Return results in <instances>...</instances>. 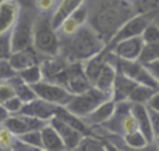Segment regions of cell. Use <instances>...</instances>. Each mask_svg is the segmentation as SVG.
<instances>
[{
	"label": "cell",
	"mask_w": 159,
	"mask_h": 151,
	"mask_svg": "<svg viewBox=\"0 0 159 151\" xmlns=\"http://www.w3.org/2000/svg\"><path fill=\"white\" fill-rule=\"evenodd\" d=\"M135 13H158L159 0H135Z\"/></svg>",
	"instance_id": "obj_32"
},
{
	"label": "cell",
	"mask_w": 159,
	"mask_h": 151,
	"mask_svg": "<svg viewBox=\"0 0 159 151\" xmlns=\"http://www.w3.org/2000/svg\"><path fill=\"white\" fill-rule=\"evenodd\" d=\"M18 77L22 80L24 83L30 85H34L36 83L42 81L43 80V73H42V67H41V63L38 64H32V66L27 67V69L21 70V72L17 73Z\"/></svg>",
	"instance_id": "obj_27"
},
{
	"label": "cell",
	"mask_w": 159,
	"mask_h": 151,
	"mask_svg": "<svg viewBox=\"0 0 159 151\" xmlns=\"http://www.w3.org/2000/svg\"><path fill=\"white\" fill-rule=\"evenodd\" d=\"M157 59H159V42L145 45L138 60H140L141 63L147 64V63H151V62L157 60Z\"/></svg>",
	"instance_id": "obj_30"
},
{
	"label": "cell",
	"mask_w": 159,
	"mask_h": 151,
	"mask_svg": "<svg viewBox=\"0 0 159 151\" xmlns=\"http://www.w3.org/2000/svg\"><path fill=\"white\" fill-rule=\"evenodd\" d=\"M149 109V108H148ZM149 116H151V123H152V129H154V134H159V112L149 109Z\"/></svg>",
	"instance_id": "obj_42"
},
{
	"label": "cell",
	"mask_w": 159,
	"mask_h": 151,
	"mask_svg": "<svg viewBox=\"0 0 159 151\" xmlns=\"http://www.w3.org/2000/svg\"><path fill=\"white\" fill-rule=\"evenodd\" d=\"M130 2H133V3H134V2H135V0H130Z\"/></svg>",
	"instance_id": "obj_49"
},
{
	"label": "cell",
	"mask_w": 159,
	"mask_h": 151,
	"mask_svg": "<svg viewBox=\"0 0 159 151\" xmlns=\"http://www.w3.org/2000/svg\"><path fill=\"white\" fill-rule=\"evenodd\" d=\"M52 13H39L34 25L32 48L43 58L60 55V36L52 27Z\"/></svg>",
	"instance_id": "obj_3"
},
{
	"label": "cell",
	"mask_w": 159,
	"mask_h": 151,
	"mask_svg": "<svg viewBox=\"0 0 159 151\" xmlns=\"http://www.w3.org/2000/svg\"><path fill=\"white\" fill-rule=\"evenodd\" d=\"M109 59L113 64L116 66L117 72L123 73L124 76L130 77L131 80H134L138 84H144L148 87L154 88V90H159V81L154 77L151 72L148 70V67L144 63H141L140 60H124L117 56H115L109 50Z\"/></svg>",
	"instance_id": "obj_5"
},
{
	"label": "cell",
	"mask_w": 159,
	"mask_h": 151,
	"mask_svg": "<svg viewBox=\"0 0 159 151\" xmlns=\"http://www.w3.org/2000/svg\"><path fill=\"white\" fill-rule=\"evenodd\" d=\"M49 123L55 127L56 132H57L59 136L61 137L64 146H66V150L73 151L80 143H81L82 139H84V134H82L81 132H78L77 129L71 127L70 125H67L66 122H63L61 119L56 118V116H53V118L50 119Z\"/></svg>",
	"instance_id": "obj_13"
},
{
	"label": "cell",
	"mask_w": 159,
	"mask_h": 151,
	"mask_svg": "<svg viewBox=\"0 0 159 151\" xmlns=\"http://www.w3.org/2000/svg\"><path fill=\"white\" fill-rule=\"evenodd\" d=\"M64 151H71V150H64Z\"/></svg>",
	"instance_id": "obj_50"
},
{
	"label": "cell",
	"mask_w": 159,
	"mask_h": 151,
	"mask_svg": "<svg viewBox=\"0 0 159 151\" xmlns=\"http://www.w3.org/2000/svg\"><path fill=\"white\" fill-rule=\"evenodd\" d=\"M11 151H45L43 149H38V147H34V146H30V144H25L22 143L21 140H18L17 139L16 143H14L13 149Z\"/></svg>",
	"instance_id": "obj_41"
},
{
	"label": "cell",
	"mask_w": 159,
	"mask_h": 151,
	"mask_svg": "<svg viewBox=\"0 0 159 151\" xmlns=\"http://www.w3.org/2000/svg\"><path fill=\"white\" fill-rule=\"evenodd\" d=\"M141 38L144 39L145 45L159 42V25L155 24V21L149 22V24L147 25V28L144 30V32L141 34Z\"/></svg>",
	"instance_id": "obj_33"
},
{
	"label": "cell",
	"mask_w": 159,
	"mask_h": 151,
	"mask_svg": "<svg viewBox=\"0 0 159 151\" xmlns=\"http://www.w3.org/2000/svg\"><path fill=\"white\" fill-rule=\"evenodd\" d=\"M73 151H106V147H105V141L93 137L92 134H88L84 136L81 143Z\"/></svg>",
	"instance_id": "obj_28"
},
{
	"label": "cell",
	"mask_w": 159,
	"mask_h": 151,
	"mask_svg": "<svg viewBox=\"0 0 159 151\" xmlns=\"http://www.w3.org/2000/svg\"><path fill=\"white\" fill-rule=\"evenodd\" d=\"M110 98V95L102 92L101 90H98L96 87H91L87 91L81 94H75L71 97L67 105L64 108L69 109L70 112H73L74 115L80 116V118L84 119L85 116H88L92 112L95 108H98L102 102L107 101Z\"/></svg>",
	"instance_id": "obj_6"
},
{
	"label": "cell",
	"mask_w": 159,
	"mask_h": 151,
	"mask_svg": "<svg viewBox=\"0 0 159 151\" xmlns=\"http://www.w3.org/2000/svg\"><path fill=\"white\" fill-rule=\"evenodd\" d=\"M116 76H117V69H116V66L110 62V59L107 58V62L105 63V66L102 67L98 78L93 83V87H96L98 90H101L102 92L110 95V98H112V90H113V84H115Z\"/></svg>",
	"instance_id": "obj_19"
},
{
	"label": "cell",
	"mask_w": 159,
	"mask_h": 151,
	"mask_svg": "<svg viewBox=\"0 0 159 151\" xmlns=\"http://www.w3.org/2000/svg\"><path fill=\"white\" fill-rule=\"evenodd\" d=\"M106 42L89 24H84L71 36L60 39V55L69 62H84L106 49Z\"/></svg>",
	"instance_id": "obj_2"
},
{
	"label": "cell",
	"mask_w": 159,
	"mask_h": 151,
	"mask_svg": "<svg viewBox=\"0 0 159 151\" xmlns=\"http://www.w3.org/2000/svg\"><path fill=\"white\" fill-rule=\"evenodd\" d=\"M42 133V147L45 151H64L66 146H64L61 137L56 129L48 122L41 129Z\"/></svg>",
	"instance_id": "obj_23"
},
{
	"label": "cell",
	"mask_w": 159,
	"mask_h": 151,
	"mask_svg": "<svg viewBox=\"0 0 159 151\" xmlns=\"http://www.w3.org/2000/svg\"><path fill=\"white\" fill-rule=\"evenodd\" d=\"M8 62L13 66V69L17 73L21 70L27 69V67L32 66V64H38L42 62L41 55L36 52L34 48H28L24 50H17V52H11Z\"/></svg>",
	"instance_id": "obj_16"
},
{
	"label": "cell",
	"mask_w": 159,
	"mask_h": 151,
	"mask_svg": "<svg viewBox=\"0 0 159 151\" xmlns=\"http://www.w3.org/2000/svg\"><path fill=\"white\" fill-rule=\"evenodd\" d=\"M21 8L25 10H36V0H16Z\"/></svg>",
	"instance_id": "obj_44"
},
{
	"label": "cell",
	"mask_w": 159,
	"mask_h": 151,
	"mask_svg": "<svg viewBox=\"0 0 159 151\" xmlns=\"http://www.w3.org/2000/svg\"><path fill=\"white\" fill-rule=\"evenodd\" d=\"M46 123L48 122H43L38 118H34V116H28L24 115V113H14V115L8 116L7 120L3 125L18 137V136L24 134L30 130L42 129Z\"/></svg>",
	"instance_id": "obj_11"
},
{
	"label": "cell",
	"mask_w": 159,
	"mask_h": 151,
	"mask_svg": "<svg viewBox=\"0 0 159 151\" xmlns=\"http://www.w3.org/2000/svg\"><path fill=\"white\" fill-rule=\"evenodd\" d=\"M105 147H106V151H121L120 147H117L113 141H110V140L105 141Z\"/></svg>",
	"instance_id": "obj_47"
},
{
	"label": "cell",
	"mask_w": 159,
	"mask_h": 151,
	"mask_svg": "<svg viewBox=\"0 0 159 151\" xmlns=\"http://www.w3.org/2000/svg\"><path fill=\"white\" fill-rule=\"evenodd\" d=\"M107 58H109V49H107V46H106V49L99 52L98 55H95V56H92V58H89V59L82 62L84 73L92 85H93V83H95V80L98 78L102 67H103L105 63L107 62Z\"/></svg>",
	"instance_id": "obj_21"
},
{
	"label": "cell",
	"mask_w": 159,
	"mask_h": 151,
	"mask_svg": "<svg viewBox=\"0 0 159 151\" xmlns=\"http://www.w3.org/2000/svg\"><path fill=\"white\" fill-rule=\"evenodd\" d=\"M67 64H69V60H66L61 55L43 58L42 62H41L42 73H43V80L55 81V80L60 76V73L66 69Z\"/></svg>",
	"instance_id": "obj_20"
},
{
	"label": "cell",
	"mask_w": 159,
	"mask_h": 151,
	"mask_svg": "<svg viewBox=\"0 0 159 151\" xmlns=\"http://www.w3.org/2000/svg\"><path fill=\"white\" fill-rule=\"evenodd\" d=\"M110 141H112V140H110ZM113 143H115L117 147H120L121 151H159L158 146L154 143V141H152V143H148L147 146H144V147H140V149H131V147H127L123 141H121V144H117L116 141H113Z\"/></svg>",
	"instance_id": "obj_40"
},
{
	"label": "cell",
	"mask_w": 159,
	"mask_h": 151,
	"mask_svg": "<svg viewBox=\"0 0 159 151\" xmlns=\"http://www.w3.org/2000/svg\"><path fill=\"white\" fill-rule=\"evenodd\" d=\"M3 105H4L6 109H7L11 115H14V113H20V112H21L22 106H24V102H22L17 95H14V97H11L10 99H7V101H6Z\"/></svg>",
	"instance_id": "obj_38"
},
{
	"label": "cell",
	"mask_w": 159,
	"mask_h": 151,
	"mask_svg": "<svg viewBox=\"0 0 159 151\" xmlns=\"http://www.w3.org/2000/svg\"><path fill=\"white\" fill-rule=\"evenodd\" d=\"M84 3H85V0H59L52 16H50L52 27L57 31L59 27L61 25V22L66 18H69L80 6L84 4Z\"/></svg>",
	"instance_id": "obj_17"
},
{
	"label": "cell",
	"mask_w": 159,
	"mask_h": 151,
	"mask_svg": "<svg viewBox=\"0 0 159 151\" xmlns=\"http://www.w3.org/2000/svg\"><path fill=\"white\" fill-rule=\"evenodd\" d=\"M0 151H10V150H7V149H6V147H3L2 144H0Z\"/></svg>",
	"instance_id": "obj_48"
},
{
	"label": "cell",
	"mask_w": 159,
	"mask_h": 151,
	"mask_svg": "<svg viewBox=\"0 0 159 151\" xmlns=\"http://www.w3.org/2000/svg\"><path fill=\"white\" fill-rule=\"evenodd\" d=\"M154 88L148 87V85H144V84H137L134 87V90L131 91V94H130L129 99L127 101L131 102V104H145L151 99V97L155 94Z\"/></svg>",
	"instance_id": "obj_26"
},
{
	"label": "cell",
	"mask_w": 159,
	"mask_h": 151,
	"mask_svg": "<svg viewBox=\"0 0 159 151\" xmlns=\"http://www.w3.org/2000/svg\"><path fill=\"white\" fill-rule=\"evenodd\" d=\"M144 46H145V42L141 36H133V38L116 42L112 46H107V49L115 56L124 60H138Z\"/></svg>",
	"instance_id": "obj_10"
},
{
	"label": "cell",
	"mask_w": 159,
	"mask_h": 151,
	"mask_svg": "<svg viewBox=\"0 0 159 151\" xmlns=\"http://www.w3.org/2000/svg\"><path fill=\"white\" fill-rule=\"evenodd\" d=\"M14 95H16V91H14L13 84L8 80L0 81V104H4L7 99H10Z\"/></svg>",
	"instance_id": "obj_37"
},
{
	"label": "cell",
	"mask_w": 159,
	"mask_h": 151,
	"mask_svg": "<svg viewBox=\"0 0 159 151\" xmlns=\"http://www.w3.org/2000/svg\"><path fill=\"white\" fill-rule=\"evenodd\" d=\"M147 106L149 109L155 111V112H159V90L155 91V94L151 97V99L147 102Z\"/></svg>",
	"instance_id": "obj_43"
},
{
	"label": "cell",
	"mask_w": 159,
	"mask_h": 151,
	"mask_svg": "<svg viewBox=\"0 0 159 151\" xmlns=\"http://www.w3.org/2000/svg\"><path fill=\"white\" fill-rule=\"evenodd\" d=\"M16 140H17V136L13 132H10L4 125H0V144L11 151Z\"/></svg>",
	"instance_id": "obj_34"
},
{
	"label": "cell",
	"mask_w": 159,
	"mask_h": 151,
	"mask_svg": "<svg viewBox=\"0 0 159 151\" xmlns=\"http://www.w3.org/2000/svg\"><path fill=\"white\" fill-rule=\"evenodd\" d=\"M8 81L13 84L14 91H16V95L18 97V98L21 99L22 102H24V104H27V102H31L32 99L36 98V94H35V91H34L32 85L24 83L18 77V74H16L13 78L8 80Z\"/></svg>",
	"instance_id": "obj_25"
},
{
	"label": "cell",
	"mask_w": 159,
	"mask_h": 151,
	"mask_svg": "<svg viewBox=\"0 0 159 151\" xmlns=\"http://www.w3.org/2000/svg\"><path fill=\"white\" fill-rule=\"evenodd\" d=\"M145 66L148 67V70L152 73V74H154V77L159 81V59L151 62V63H147Z\"/></svg>",
	"instance_id": "obj_45"
},
{
	"label": "cell",
	"mask_w": 159,
	"mask_h": 151,
	"mask_svg": "<svg viewBox=\"0 0 159 151\" xmlns=\"http://www.w3.org/2000/svg\"><path fill=\"white\" fill-rule=\"evenodd\" d=\"M131 104V102H130ZM130 112L135 118L138 125V130L147 137L149 143H152L155 139L154 129H152L151 123V116H149V109L145 104H131L130 106Z\"/></svg>",
	"instance_id": "obj_15"
},
{
	"label": "cell",
	"mask_w": 159,
	"mask_h": 151,
	"mask_svg": "<svg viewBox=\"0 0 159 151\" xmlns=\"http://www.w3.org/2000/svg\"><path fill=\"white\" fill-rule=\"evenodd\" d=\"M155 16H157V13H137L133 17H130V18L119 28V31L115 34V36L112 38V41L109 42L107 46H112L116 42L123 41V39H127V38L141 36V34L144 32L147 25L155 20Z\"/></svg>",
	"instance_id": "obj_8"
},
{
	"label": "cell",
	"mask_w": 159,
	"mask_h": 151,
	"mask_svg": "<svg viewBox=\"0 0 159 151\" xmlns=\"http://www.w3.org/2000/svg\"><path fill=\"white\" fill-rule=\"evenodd\" d=\"M2 2H3V0H0V3H2Z\"/></svg>",
	"instance_id": "obj_51"
},
{
	"label": "cell",
	"mask_w": 159,
	"mask_h": 151,
	"mask_svg": "<svg viewBox=\"0 0 159 151\" xmlns=\"http://www.w3.org/2000/svg\"><path fill=\"white\" fill-rule=\"evenodd\" d=\"M55 83L66 87L73 95L81 94L92 87L89 80L87 78L82 67V62H69L66 69L55 80Z\"/></svg>",
	"instance_id": "obj_7"
},
{
	"label": "cell",
	"mask_w": 159,
	"mask_h": 151,
	"mask_svg": "<svg viewBox=\"0 0 159 151\" xmlns=\"http://www.w3.org/2000/svg\"><path fill=\"white\" fill-rule=\"evenodd\" d=\"M57 109H59L57 105L50 104V102L36 97V98L32 99L31 102L24 104V106H22L20 113H24V115H28V116H34V118H38L43 122H49L50 119L56 115Z\"/></svg>",
	"instance_id": "obj_12"
},
{
	"label": "cell",
	"mask_w": 159,
	"mask_h": 151,
	"mask_svg": "<svg viewBox=\"0 0 159 151\" xmlns=\"http://www.w3.org/2000/svg\"><path fill=\"white\" fill-rule=\"evenodd\" d=\"M116 105H117V102H115L112 98H109L107 101L102 102L98 108H95L88 116H85L84 120L87 122L91 127L102 126V125L106 123L113 116V113H115V111H116Z\"/></svg>",
	"instance_id": "obj_18"
},
{
	"label": "cell",
	"mask_w": 159,
	"mask_h": 151,
	"mask_svg": "<svg viewBox=\"0 0 159 151\" xmlns=\"http://www.w3.org/2000/svg\"><path fill=\"white\" fill-rule=\"evenodd\" d=\"M16 74H17V72L13 69L8 59H0V81L10 80Z\"/></svg>",
	"instance_id": "obj_36"
},
{
	"label": "cell",
	"mask_w": 159,
	"mask_h": 151,
	"mask_svg": "<svg viewBox=\"0 0 159 151\" xmlns=\"http://www.w3.org/2000/svg\"><path fill=\"white\" fill-rule=\"evenodd\" d=\"M21 7L16 0H3L0 3V34L10 32L17 22Z\"/></svg>",
	"instance_id": "obj_14"
},
{
	"label": "cell",
	"mask_w": 159,
	"mask_h": 151,
	"mask_svg": "<svg viewBox=\"0 0 159 151\" xmlns=\"http://www.w3.org/2000/svg\"><path fill=\"white\" fill-rule=\"evenodd\" d=\"M138 83H135L134 80H131L130 77L124 76L123 73L117 72L116 76L115 84H113V90H112V99L115 102H123L127 101L131 94V91L134 90V87Z\"/></svg>",
	"instance_id": "obj_22"
},
{
	"label": "cell",
	"mask_w": 159,
	"mask_h": 151,
	"mask_svg": "<svg viewBox=\"0 0 159 151\" xmlns=\"http://www.w3.org/2000/svg\"><path fill=\"white\" fill-rule=\"evenodd\" d=\"M135 13L134 3L130 0H112L99 7L88 18V24L109 45L119 28Z\"/></svg>",
	"instance_id": "obj_1"
},
{
	"label": "cell",
	"mask_w": 159,
	"mask_h": 151,
	"mask_svg": "<svg viewBox=\"0 0 159 151\" xmlns=\"http://www.w3.org/2000/svg\"><path fill=\"white\" fill-rule=\"evenodd\" d=\"M36 20V10L21 8L17 22L11 30V52L32 48L34 25Z\"/></svg>",
	"instance_id": "obj_4"
},
{
	"label": "cell",
	"mask_w": 159,
	"mask_h": 151,
	"mask_svg": "<svg viewBox=\"0 0 159 151\" xmlns=\"http://www.w3.org/2000/svg\"><path fill=\"white\" fill-rule=\"evenodd\" d=\"M18 140H21L22 143L25 144H30V146H34V147H38V149H43L42 147V133H41V129L38 130H30V132L24 133V134L18 136Z\"/></svg>",
	"instance_id": "obj_31"
},
{
	"label": "cell",
	"mask_w": 159,
	"mask_h": 151,
	"mask_svg": "<svg viewBox=\"0 0 159 151\" xmlns=\"http://www.w3.org/2000/svg\"><path fill=\"white\" fill-rule=\"evenodd\" d=\"M11 55V31L0 34V59H8Z\"/></svg>",
	"instance_id": "obj_35"
},
{
	"label": "cell",
	"mask_w": 159,
	"mask_h": 151,
	"mask_svg": "<svg viewBox=\"0 0 159 151\" xmlns=\"http://www.w3.org/2000/svg\"><path fill=\"white\" fill-rule=\"evenodd\" d=\"M55 116L56 118H59V119H61L63 122H66V123L70 125L71 127L77 129L78 132H81L84 136L92 134V129H91L89 125H88L82 118L74 115V113L70 112V111L66 109L64 106H59V109H57V112H56Z\"/></svg>",
	"instance_id": "obj_24"
},
{
	"label": "cell",
	"mask_w": 159,
	"mask_h": 151,
	"mask_svg": "<svg viewBox=\"0 0 159 151\" xmlns=\"http://www.w3.org/2000/svg\"><path fill=\"white\" fill-rule=\"evenodd\" d=\"M59 0H36V11L38 13H53Z\"/></svg>",
	"instance_id": "obj_39"
},
{
	"label": "cell",
	"mask_w": 159,
	"mask_h": 151,
	"mask_svg": "<svg viewBox=\"0 0 159 151\" xmlns=\"http://www.w3.org/2000/svg\"><path fill=\"white\" fill-rule=\"evenodd\" d=\"M121 141H123L127 147H131V149H140V147H144L149 143V141L147 140V137L140 130H135V132H133V133L124 134L123 137H121Z\"/></svg>",
	"instance_id": "obj_29"
},
{
	"label": "cell",
	"mask_w": 159,
	"mask_h": 151,
	"mask_svg": "<svg viewBox=\"0 0 159 151\" xmlns=\"http://www.w3.org/2000/svg\"><path fill=\"white\" fill-rule=\"evenodd\" d=\"M32 88L38 98H42L50 104L57 105V106H66L67 102L73 97V94L66 87L55 81H48V80H42V81L36 83L32 85Z\"/></svg>",
	"instance_id": "obj_9"
},
{
	"label": "cell",
	"mask_w": 159,
	"mask_h": 151,
	"mask_svg": "<svg viewBox=\"0 0 159 151\" xmlns=\"http://www.w3.org/2000/svg\"><path fill=\"white\" fill-rule=\"evenodd\" d=\"M11 113L8 112L7 109H6V106L3 104H0V125H3L6 120H7V118L10 116Z\"/></svg>",
	"instance_id": "obj_46"
}]
</instances>
